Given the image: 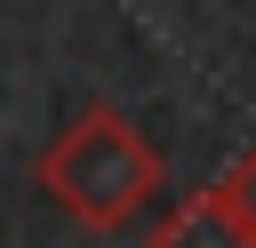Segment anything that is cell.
<instances>
[{"mask_svg": "<svg viewBox=\"0 0 256 248\" xmlns=\"http://www.w3.org/2000/svg\"><path fill=\"white\" fill-rule=\"evenodd\" d=\"M40 192L88 224V232H120L144 200H160V152L144 144V128L120 104H88L80 120L56 128V144L40 152Z\"/></svg>", "mask_w": 256, "mask_h": 248, "instance_id": "6da1fadb", "label": "cell"}, {"mask_svg": "<svg viewBox=\"0 0 256 248\" xmlns=\"http://www.w3.org/2000/svg\"><path fill=\"white\" fill-rule=\"evenodd\" d=\"M152 248H256V240H248V224L224 208V192L208 184V192H184V200L160 216Z\"/></svg>", "mask_w": 256, "mask_h": 248, "instance_id": "7a4b0ae2", "label": "cell"}, {"mask_svg": "<svg viewBox=\"0 0 256 248\" xmlns=\"http://www.w3.org/2000/svg\"><path fill=\"white\" fill-rule=\"evenodd\" d=\"M216 192H224V208H232V216L248 224V240H256V152H248V160H240V168H232Z\"/></svg>", "mask_w": 256, "mask_h": 248, "instance_id": "3957f363", "label": "cell"}]
</instances>
